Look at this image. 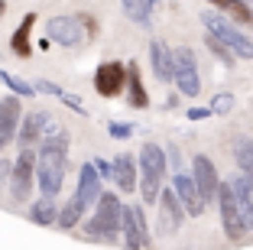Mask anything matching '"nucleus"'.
<instances>
[{"label": "nucleus", "instance_id": "13", "mask_svg": "<svg viewBox=\"0 0 253 250\" xmlns=\"http://www.w3.org/2000/svg\"><path fill=\"white\" fill-rule=\"evenodd\" d=\"M20 120H23V104H20V98H16V95L0 98V150L13 143L16 130H20Z\"/></svg>", "mask_w": 253, "mask_h": 250}, {"label": "nucleus", "instance_id": "2", "mask_svg": "<svg viewBox=\"0 0 253 250\" xmlns=\"http://www.w3.org/2000/svg\"><path fill=\"white\" fill-rule=\"evenodd\" d=\"M136 166H140V199L143 205H156L159 201V192H163V179L169 172L166 166V153L159 143H143L140 156H136Z\"/></svg>", "mask_w": 253, "mask_h": 250}, {"label": "nucleus", "instance_id": "10", "mask_svg": "<svg viewBox=\"0 0 253 250\" xmlns=\"http://www.w3.org/2000/svg\"><path fill=\"white\" fill-rule=\"evenodd\" d=\"M126 88V65L124 62H104L94 72V91L101 98H117Z\"/></svg>", "mask_w": 253, "mask_h": 250}, {"label": "nucleus", "instance_id": "1", "mask_svg": "<svg viewBox=\"0 0 253 250\" xmlns=\"http://www.w3.org/2000/svg\"><path fill=\"white\" fill-rule=\"evenodd\" d=\"M68 172V133H55L49 140H42L36 156V185L42 199H59L62 185H65Z\"/></svg>", "mask_w": 253, "mask_h": 250}, {"label": "nucleus", "instance_id": "24", "mask_svg": "<svg viewBox=\"0 0 253 250\" xmlns=\"http://www.w3.org/2000/svg\"><path fill=\"white\" fill-rule=\"evenodd\" d=\"M0 81H3V85H7L13 95H20V98H33V95H36V88H33L30 81L16 78V75H10V72H0Z\"/></svg>", "mask_w": 253, "mask_h": 250}, {"label": "nucleus", "instance_id": "16", "mask_svg": "<svg viewBox=\"0 0 253 250\" xmlns=\"http://www.w3.org/2000/svg\"><path fill=\"white\" fill-rule=\"evenodd\" d=\"M75 199L84 205V211H88L91 205H97V199H101V176H97L94 162H84L82 169H78V189H75Z\"/></svg>", "mask_w": 253, "mask_h": 250}, {"label": "nucleus", "instance_id": "4", "mask_svg": "<svg viewBox=\"0 0 253 250\" xmlns=\"http://www.w3.org/2000/svg\"><path fill=\"white\" fill-rule=\"evenodd\" d=\"M201 23H205L208 36L221 39L237 59H253V39L247 36V33H240L237 26H234V20H227L224 13H201Z\"/></svg>", "mask_w": 253, "mask_h": 250}, {"label": "nucleus", "instance_id": "17", "mask_svg": "<svg viewBox=\"0 0 253 250\" xmlns=\"http://www.w3.org/2000/svg\"><path fill=\"white\" fill-rule=\"evenodd\" d=\"M33 26H36V13H26L23 16V23L13 30V36H10V49H13V55H20V59H30V36H33Z\"/></svg>", "mask_w": 253, "mask_h": 250}, {"label": "nucleus", "instance_id": "35", "mask_svg": "<svg viewBox=\"0 0 253 250\" xmlns=\"http://www.w3.org/2000/svg\"><path fill=\"white\" fill-rule=\"evenodd\" d=\"M247 3H253V0H247Z\"/></svg>", "mask_w": 253, "mask_h": 250}, {"label": "nucleus", "instance_id": "12", "mask_svg": "<svg viewBox=\"0 0 253 250\" xmlns=\"http://www.w3.org/2000/svg\"><path fill=\"white\" fill-rule=\"evenodd\" d=\"M172 192L179 195V201H182V208H185V214L188 218H201L205 214V199L198 195V185H195V179L192 176H185V172H175L172 176Z\"/></svg>", "mask_w": 253, "mask_h": 250}, {"label": "nucleus", "instance_id": "30", "mask_svg": "<svg viewBox=\"0 0 253 250\" xmlns=\"http://www.w3.org/2000/svg\"><path fill=\"white\" fill-rule=\"evenodd\" d=\"M130 133H133L130 124H111V137L114 140H130Z\"/></svg>", "mask_w": 253, "mask_h": 250}, {"label": "nucleus", "instance_id": "27", "mask_svg": "<svg viewBox=\"0 0 253 250\" xmlns=\"http://www.w3.org/2000/svg\"><path fill=\"white\" fill-rule=\"evenodd\" d=\"M163 153H166V166H169V172H179L182 169V150L175 147V143H169Z\"/></svg>", "mask_w": 253, "mask_h": 250}, {"label": "nucleus", "instance_id": "21", "mask_svg": "<svg viewBox=\"0 0 253 250\" xmlns=\"http://www.w3.org/2000/svg\"><path fill=\"white\" fill-rule=\"evenodd\" d=\"M82 221H84V205L72 195V199L59 208V221H55V228H59V231H75V228H82Z\"/></svg>", "mask_w": 253, "mask_h": 250}, {"label": "nucleus", "instance_id": "8", "mask_svg": "<svg viewBox=\"0 0 253 250\" xmlns=\"http://www.w3.org/2000/svg\"><path fill=\"white\" fill-rule=\"evenodd\" d=\"M159 234H175V231L182 228V221H185V208H182V201H179V195L172 192V185L169 189H163L159 192Z\"/></svg>", "mask_w": 253, "mask_h": 250}, {"label": "nucleus", "instance_id": "31", "mask_svg": "<svg viewBox=\"0 0 253 250\" xmlns=\"http://www.w3.org/2000/svg\"><path fill=\"white\" fill-rule=\"evenodd\" d=\"M185 117L188 120H208V117H214V114H211V107H188Z\"/></svg>", "mask_w": 253, "mask_h": 250}, {"label": "nucleus", "instance_id": "29", "mask_svg": "<svg viewBox=\"0 0 253 250\" xmlns=\"http://www.w3.org/2000/svg\"><path fill=\"white\" fill-rule=\"evenodd\" d=\"M91 162H94V169H97L101 179H114V159H101V156H97V159H91Z\"/></svg>", "mask_w": 253, "mask_h": 250}, {"label": "nucleus", "instance_id": "15", "mask_svg": "<svg viewBox=\"0 0 253 250\" xmlns=\"http://www.w3.org/2000/svg\"><path fill=\"white\" fill-rule=\"evenodd\" d=\"M149 68H153V78L169 85L172 75H175V62H172V49L163 39H149Z\"/></svg>", "mask_w": 253, "mask_h": 250}, {"label": "nucleus", "instance_id": "14", "mask_svg": "<svg viewBox=\"0 0 253 250\" xmlns=\"http://www.w3.org/2000/svg\"><path fill=\"white\" fill-rule=\"evenodd\" d=\"M114 182L124 195H133L140 189V166H136V156L130 153H120L114 156Z\"/></svg>", "mask_w": 253, "mask_h": 250}, {"label": "nucleus", "instance_id": "25", "mask_svg": "<svg viewBox=\"0 0 253 250\" xmlns=\"http://www.w3.org/2000/svg\"><path fill=\"white\" fill-rule=\"evenodd\" d=\"M205 46H208V49L214 52V55H217V59H221V62H224L227 68H234V62H237V55H234V52L227 49V46H224L221 39H214V36H205Z\"/></svg>", "mask_w": 253, "mask_h": 250}, {"label": "nucleus", "instance_id": "20", "mask_svg": "<svg viewBox=\"0 0 253 250\" xmlns=\"http://www.w3.org/2000/svg\"><path fill=\"white\" fill-rule=\"evenodd\" d=\"M30 221L39 224V228L55 224V221H59V205H55V199H42V195H39V199L30 205Z\"/></svg>", "mask_w": 253, "mask_h": 250}, {"label": "nucleus", "instance_id": "5", "mask_svg": "<svg viewBox=\"0 0 253 250\" xmlns=\"http://www.w3.org/2000/svg\"><path fill=\"white\" fill-rule=\"evenodd\" d=\"M33 182H36V153L33 150H20L10 169V199L26 201L33 195Z\"/></svg>", "mask_w": 253, "mask_h": 250}, {"label": "nucleus", "instance_id": "6", "mask_svg": "<svg viewBox=\"0 0 253 250\" xmlns=\"http://www.w3.org/2000/svg\"><path fill=\"white\" fill-rule=\"evenodd\" d=\"M120 237L126 250H143L149 247V221L140 205H124V221H120Z\"/></svg>", "mask_w": 253, "mask_h": 250}, {"label": "nucleus", "instance_id": "23", "mask_svg": "<svg viewBox=\"0 0 253 250\" xmlns=\"http://www.w3.org/2000/svg\"><path fill=\"white\" fill-rule=\"evenodd\" d=\"M120 7H124V13H126L130 23H136V26H143V30L153 26V16H149V3L146 0H120Z\"/></svg>", "mask_w": 253, "mask_h": 250}, {"label": "nucleus", "instance_id": "19", "mask_svg": "<svg viewBox=\"0 0 253 250\" xmlns=\"http://www.w3.org/2000/svg\"><path fill=\"white\" fill-rule=\"evenodd\" d=\"M208 3L217 10V13H224L227 20H234V23H247V26H253V7L247 3V0H208Z\"/></svg>", "mask_w": 253, "mask_h": 250}, {"label": "nucleus", "instance_id": "11", "mask_svg": "<svg viewBox=\"0 0 253 250\" xmlns=\"http://www.w3.org/2000/svg\"><path fill=\"white\" fill-rule=\"evenodd\" d=\"M49 120H52V114H49V110H30V114H23L20 130H16L20 150H33V143H42Z\"/></svg>", "mask_w": 253, "mask_h": 250}, {"label": "nucleus", "instance_id": "32", "mask_svg": "<svg viewBox=\"0 0 253 250\" xmlns=\"http://www.w3.org/2000/svg\"><path fill=\"white\" fill-rule=\"evenodd\" d=\"M10 169H13V162H7V159H0V185L10 179Z\"/></svg>", "mask_w": 253, "mask_h": 250}, {"label": "nucleus", "instance_id": "7", "mask_svg": "<svg viewBox=\"0 0 253 250\" xmlns=\"http://www.w3.org/2000/svg\"><path fill=\"white\" fill-rule=\"evenodd\" d=\"M192 179H195V185H198V195L205 199V205H208V201H217L221 176H217L214 162H211L205 153H198V156L192 159Z\"/></svg>", "mask_w": 253, "mask_h": 250}, {"label": "nucleus", "instance_id": "28", "mask_svg": "<svg viewBox=\"0 0 253 250\" xmlns=\"http://www.w3.org/2000/svg\"><path fill=\"white\" fill-rule=\"evenodd\" d=\"M59 101L65 104V107H72L75 114H78V117H88V110H84V104L78 101V98H75V95H68V91H62V95H59Z\"/></svg>", "mask_w": 253, "mask_h": 250}, {"label": "nucleus", "instance_id": "9", "mask_svg": "<svg viewBox=\"0 0 253 250\" xmlns=\"http://www.w3.org/2000/svg\"><path fill=\"white\" fill-rule=\"evenodd\" d=\"M217 208H221V228H224V234L231 237V241L247 237L244 224H240V214H237V201H234L231 182H221V189H217Z\"/></svg>", "mask_w": 253, "mask_h": 250}, {"label": "nucleus", "instance_id": "26", "mask_svg": "<svg viewBox=\"0 0 253 250\" xmlns=\"http://www.w3.org/2000/svg\"><path fill=\"white\" fill-rule=\"evenodd\" d=\"M231 107H234V95H227V91L214 95V101H211V114H231Z\"/></svg>", "mask_w": 253, "mask_h": 250}, {"label": "nucleus", "instance_id": "3", "mask_svg": "<svg viewBox=\"0 0 253 250\" xmlns=\"http://www.w3.org/2000/svg\"><path fill=\"white\" fill-rule=\"evenodd\" d=\"M94 20L91 16H52V20L45 23V39L55 46H65V49H78L91 39L94 33Z\"/></svg>", "mask_w": 253, "mask_h": 250}, {"label": "nucleus", "instance_id": "18", "mask_svg": "<svg viewBox=\"0 0 253 250\" xmlns=\"http://www.w3.org/2000/svg\"><path fill=\"white\" fill-rule=\"evenodd\" d=\"M126 101H130V107H136V110L149 107V95H146V88H143V81H140L136 62H126Z\"/></svg>", "mask_w": 253, "mask_h": 250}, {"label": "nucleus", "instance_id": "33", "mask_svg": "<svg viewBox=\"0 0 253 250\" xmlns=\"http://www.w3.org/2000/svg\"><path fill=\"white\" fill-rule=\"evenodd\" d=\"M3 13H7V3H3V0H0V16H3Z\"/></svg>", "mask_w": 253, "mask_h": 250}, {"label": "nucleus", "instance_id": "34", "mask_svg": "<svg viewBox=\"0 0 253 250\" xmlns=\"http://www.w3.org/2000/svg\"><path fill=\"white\" fill-rule=\"evenodd\" d=\"M146 3H149V7H156V3H159V0H146Z\"/></svg>", "mask_w": 253, "mask_h": 250}, {"label": "nucleus", "instance_id": "22", "mask_svg": "<svg viewBox=\"0 0 253 250\" xmlns=\"http://www.w3.org/2000/svg\"><path fill=\"white\" fill-rule=\"evenodd\" d=\"M172 85L179 88V95H185V98H198V95H201L198 68H175V75H172Z\"/></svg>", "mask_w": 253, "mask_h": 250}]
</instances>
